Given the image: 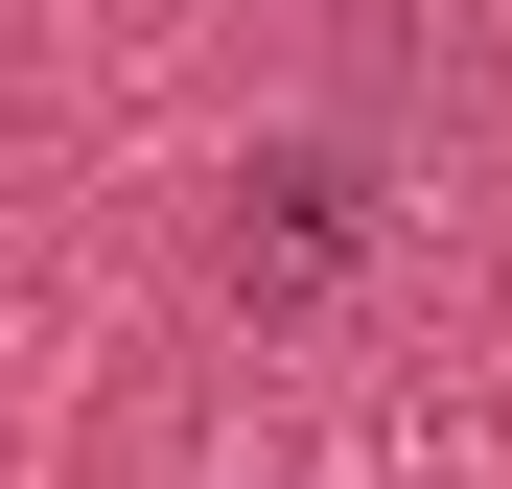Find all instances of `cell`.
Masks as SVG:
<instances>
[{
	"label": "cell",
	"instance_id": "cell-1",
	"mask_svg": "<svg viewBox=\"0 0 512 489\" xmlns=\"http://www.w3.org/2000/svg\"><path fill=\"white\" fill-rule=\"evenodd\" d=\"M350 257H373V187H350L326 140H280V163L233 187V303H326Z\"/></svg>",
	"mask_w": 512,
	"mask_h": 489
}]
</instances>
